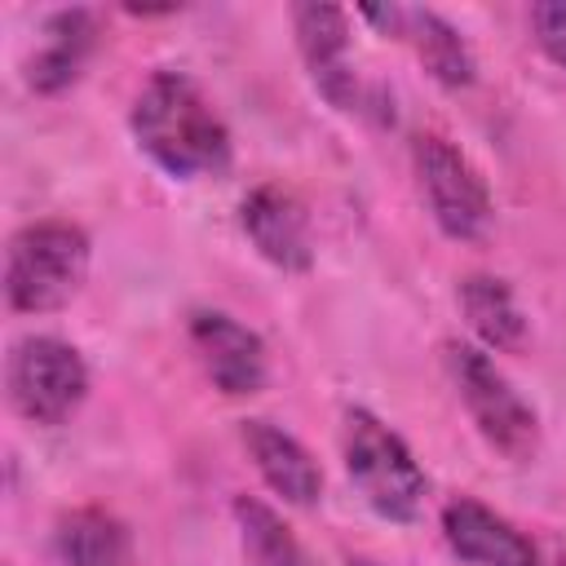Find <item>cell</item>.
Here are the masks:
<instances>
[{"instance_id": "obj_1", "label": "cell", "mask_w": 566, "mask_h": 566, "mask_svg": "<svg viewBox=\"0 0 566 566\" xmlns=\"http://www.w3.org/2000/svg\"><path fill=\"white\" fill-rule=\"evenodd\" d=\"M133 137L168 177H212L230 164V133L199 84L181 71H159L133 102Z\"/></svg>"}, {"instance_id": "obj_2", "label": "cell", "mask_w": 566, "mask_h": 566, "mask_svg": "<svg viewBox=\"0 0 566 566\" xmlns=\"http://www.w3.org/2000/svg\"><path fill=\"white\" fill-rule=\"evenodd\" d=\"M88 274V239L71 221H35L9 239L4 292L22 314L66 305Z\"/></svg>"}, {"instance_id": "obj_3", "label": "cell", "mask_w": 566, "mask_h": 566, "mask_svg": "<svg viewBox=\"0 0 566 566\" xmlns=\"http://www.w3.org/2000/svg\"><path fill=\"white\" fill-rule=\"evenodd\" d=\"M345 473L358 486V495L389 522H411L424 504V473L407 442L380 424L371 411L354 407L345 416Z\"/></svg>"}, {"instance_id": "obj_4", "label": "cell", "mask_w": 566, "mask_h": 566, "mask_svg": "<svg viewBox=\"0 0 566 566\" xmlns=\"http://www.w3.org/2000/svg\"><path fill=\"white\" fill-rule=\"evenodd\" d=\"M451 380L478 424V433L509 460H531L539 447V420L522 402V394L509 385V376L473 345H447Z\"/></svg>"}, {"instance_id": "obj_5", "label": "cell", "mask_w": 566, "mask_h": 566, "mask_svg": "<svg viewBox=\"0 0 566 566\" xmlns=\"http://www.w3.org/2000/svg\"><path fill=\"white\" fill-rule=\"evenodd\" d=\"M88 394V367L57 336H27L9 354V398L31 424H62Z\"/></svg>"}, {"instance_id": "obj_6", "label": "cell", "mask_w": 566, "mask_h": 566, "mask_svg": "<svg viewBox=\"0 0 566 566\" xmlns=\"http://www.w3.org/2000/svg\"><path fill=\"white\" fill-rule=\"evenodd\" d=\"M416 177H420V195H424L442 234H451V239H482L486 234V226H491L486 181L447 137L429 133L416 142Z\"/></svg>"}, {"instance_id": "obj_7", "label": "cell", "mask_w": 566, "mask_h": 566, "mask_svg": "<svg viewBox=\"0 0 566 566\" xmlns=\"http://www.w3.org/2000/svg\"><path fill=\"white\" fill-rule=\"evenodd\" d=\"M190 345L221 394L243 398V394L265 389V345L239 318L221 310H199L190 318Z\"/></svg>"}, {"instance_id": "obj_8", "label": "cell", "mask_w": 566, "mask_h": 566, "mask_svg": "<svg viewBox=\"0 0 566 566\" xmlns=\"http://www.w3.org/2000/svg\"><path fill=\"white\" fill-rule=\"evenodd\" d=\"M292 22H296V44H301V57L310 66L314 88L332 106L354 111L358 84H354V62H349V18H345V9H336V4H296Z\"/></svg>"}, {"instance_id": "obj_9", "label": "cell", "mask_w": 566, "mask_h": 566, "mask_svg": "<svg viewBox=\"0 0 566 566\" xmlns=\"http://www.w3.org/2000/svg\"><path fill=\"white\" fill-rule=\"evenodd\" d=\"M243 234L252 239V248L279 265V270H310L314 261V239H310V217L301 208V199L283 186H256L243 208H239Z\"/></svg>"}, {"instance_id": "obj_10", "label": "cell", "mask_w": 566, "mask_h": 566, "mask_svg": "<svg viewBox=\"0 0 566 566\" xmlns=\"http://www.w3.org/2000/svg\"><path fill=\"white\" fill-rule=\"evenodd\" d=\"M442 535L451 553L469 566H539L535 544L495 509L460 495L442 509Z\"/></svg>"}, {"instance_id": "obj_11", "label": "cell", "mask_w": 566, "mask_h": 566, "mask_svg": "<svg viewBox=\"0 0 566 566\" xmlns=\"http://www.w3.org/2000/svg\"><path fill=\"white\" fill-rule=\"evenodd\" d=\"M243 447H248L256 473L270 482L274 495H283L287 504H301V509H310L318 500L323 473H318L314 455L287 429H279L270 420H248L243 424Z\"/></svg>"}, {"instance_id": "obj_12", "label": "cell", "mask_w": 566, "mask_h": 566, "mask_svg": "<svg viewBox=\"0 0 566 566\" xmlns=\"http://www.w3.org/2000/svg\"><path fill=\"white\" fill-rule=\"evenodd\" d=\"M93 18L84 9H62L44 22L40 31V49L27 66V80L35 93H62L66 84L80 80L88 53H93Z\"/></svg>"}, {"instance_id": "obj_13", "label": "cell", "mask_w": 566, "mask_h": 566, "mask_svg": "<svg viewBox=\"0 0 566 566\" xmlns=\"http://www.w3.org/2000/svg\"><path fill=\"white\" fill-rule=\"evenodd\" d=\"M62 566H133V535L102 509H75L53 531Z\"/></svg>"}, {"instance_id": "obj_14", "label": "cell", "mask_w": 566, "mask_h": 566, "mask_svg": "<svg viewBox=\"0 0 566 566\" xmlns=\"http://www.w3.org/2000/svg\"><path fill=\"white\" fill-rule=\"evenodd\" d=\"M460 305H464L469 327H473L491 349L517 354V349L526 345V318H522L513 292L504 287V279H491V274L464 279V283H460Z\"/></svg>"}, {"instance_id": "obj_15", "label": "cell", "mask_w": 566, "mask_h": 566, "mask_svg": "<svg viewBox=\"0 0 566 566\" xmlns=\"http://www.w3.org/2000/svg\"><path fill=\"white\" fill-rule=\"evenodd\" d=\"M402 35L416 44L420 62L429 66V75L447 88H464L473 84V53L464 44V35L438 18L433 9H407V22H402Z\"/></svg>"}, {"instance_id": "obj_16", "label": "cell", "mask_w": 566, "mask_h": 566, "mask_svg": "<svg viewBox=\"0 0 566 566\" xmlns=\"http://www.w3.org/2000/svg\"><path fill=\"white\" fill-rule=\"evenodd\" d=\"M234 522H239V544L248 566H314L305 544L292 535V526L261 500L239 495L234 500Z\"/></svg>"}, {"instance_id": "obj_17", "label": "cell", "mask_w": 566, "mask_h": 566, "mask_svg": "<svg viewBox=\"0 0 566 566\" xmlns=\"http://www.w3.org/2000/svg\"><path fill=\"white\" fill-rule=\"evenodd\" d=\"M531 27H535L539 49H544L557 66H566V4H562V0L535 4V9H531Z\"/></svg>"}, {"instance_id": "obj_18", "label": "cell", "mask_w": 566, "mask_h": 566, "mask_svg": "<svg viewBox=\"0 0 566 566\" xmlns=\"http://www.w3.org/2000/svg\"><path fill=\"white\" fill-rule=\"evenodd\" d=\"M553 566H566V557H562V562H553Z\"/></svg>"}]
</instances>
